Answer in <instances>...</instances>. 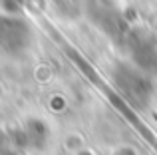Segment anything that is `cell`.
I'll return each mask as SVG.
<instances>
[{
    "instance_id": "6da1fadb",
    "label": "cell",
    "mask_w": 157,
    "mask_h": 155,
    "mask_svg": "<svg viewBox=\"0 0 157 155\" xmlns=\"http://www.w3.org/2000/svg\"><path fill=\"white\" fill-rule=\"evenodd\" d=\"M113 84L117 92L135 108H145L151 100V85L149 78L143 70L133 64H119L113 70Z\"/></svg>"
},
{
    "instance_id": "7a4b0ae2",
    "label": "cell",
    "mask_w": 157,
    "mask_h": 155,
    "mask_svg": "<svg viewBox=\"0 0 157 155\" xmlns=\"http://www.w3.org/2000/svg\"><path fill=\"white\" fill-rule=\"evenodd\" d=\"M32 30L30 24L20 16L0 14V52L18 56L30 48Z\"/></svg>"
}]
</instances>
